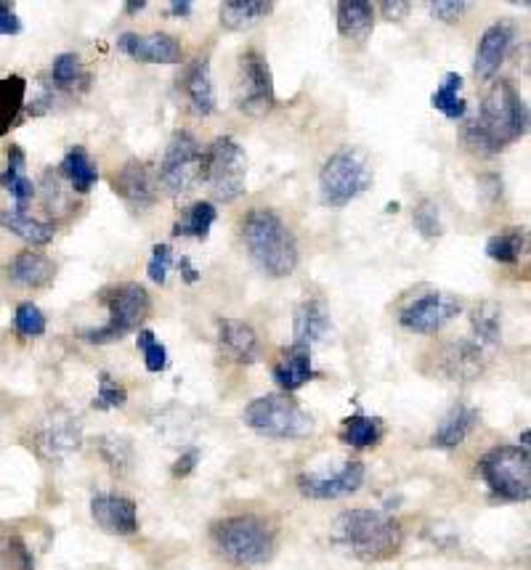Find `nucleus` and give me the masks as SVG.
<instances>
[{
	"mask_svg": "<svg viewBox=\"0 0 531 570\" xmlns=\"http://www.w3.org/2000/svg\"><path fill=\"white\" fill-rule=\"evenodd\" d=\"M529 130V106L513 82L499 80L486 91L476 117L465 119L460 141L476 157H495Z\"/></svg>",
	"mask_w": 531,
	"mask_h": 570,
	"instance_id": "1",
	"label": "nucleus"
},
{
	"mask_svg": "<svg viewBox=\"0 0 531 570\" xmlns=\"http://www.w3.org/2000/svg\"><path fill=\"white\" fill-rule=\"evenodd\" d=\"M330 538L346 555L362 562H383L402 552L404 531L377 510H346L335 517Z\"/></svg>",
	"mask_w": 531,
	"mask_h": 570,
	"instance_id": "2",
	"label": "nucleus"
},
{
	"mask_svg": "<svg viewBox=\"0 0 531 570\" xmlns=\"http://www.w3.org/2000/svg\"><path fill=\"white\" fill-rule=\"evenodd\" d=\"M242 242L248 247L252 263L271 278H284L298 269V244L293 231L274 210H250L242 218Z\"/></svg>",
	"mask_w": 531,
	"mask_h": 570,
	"instance_id": "3",
	"label": "nucleus"
},
{
	"mask_svg": "<svg viewBox=\"0 0 531 570\" xmlns=\"http://www.w3.org/2000/svg\"><path fill=\"white\" fill-rule=\"evenodd\" d=\"M213 547L237 568H258L274 557L276 528L258 515L224 517L211 528Z\"/></svg>",
	"mask_w": 531,
	"mask_h": 570,
	"instance_id": "4",
	"label": "nucleus"
},
{
	"mask_svg": "<svg viewBox=\"0 0 531 570\" xmlns=\"http://www.w3.org/2000/svg\"><path fill=\"white\" fill-rule=\"evenodd\" d=\"M99 300L110 310V319H106L104 327L80 332V338H83L88 345H110V342L128 338L133 329H138L147 321L151 310V297L147 287L138 282L110 284V287L101 289Z\"/></svg>",
	"mask_w": 531,
	"mask_h": 570,
	"instance_id": "5",
	"label": "nucleus"
},
{
	"mask_svg": "<svg viewBox=\"0 0 531 570\" xmlns=\"http://www.w3.org/2000/svg\"><path fill=\"white\" fill-rule=\"evenodd\" d=\"M200 179L218 202H234L248 186V155L231 136H221L202 151Z\"/></svg>",
	"mask_w": 531,
	"mask_h": 570,
	"instance_id": "6",
	"label": "nucleus"
},
{
	"mask_svg": "<svg viewBox=\"0 0 531 570\" xmlns=\"http://www.w3.org/2000/svg\"><path fill=\"white\" fill-rule=\"evenodd\" d=\"M245 424L263 438L301 441L314 433V420L290 396H261L245 407Z\"/></svg>",
	"mask_w": 531,
	"mask_h": 570,
	"instance_id": "7",
	"label": "nucleus"
},
{
	"mask_svg": "<svg viewBox=\"0 0 531 570\" xmlns=\"http://www.w3.org/2000/svg\"><path fill=\"white\" fill-rule=\"evenodd\" d=\"M486 489L502 502H529L531 497V456L521 446H497L478 461Z\"/></svg>",
	"mask_w": 531,
	"mask_h": 570,
	"instance_id": "8",
	"label": "nucleus"
},
{
	"mask_svg": "<svg viewBox=\"0 0 531 570\" xmlns=\"http://www.w3.org/2000/svg\"><path fill=\"white\" fill-rule=\"evenodd\" d=\"M372 186V170L357 149H340L321 164L319 192L325 205L346 207Z\"/></svg>",
	"mask_w": 531,
	"mask_h": 570,
	"instance_id": "9",
	"label": "nucleus"
},
{
	"mask_svg": "<svg viewBox=\"0 0 531 570\" xmlns=\"http://www.w3.org/2000/svg\"><path fill=\"white\" fill-rule=\"evenodd\" d=\"M274 78L266 56L258 48H248L239 56V86H237V104L245 114L269 112L274 106Z\"/></svg>",
	"mask_w": 531,
	"mask_h": 570,
	"instance_id": "10",
	"label": "nucleus"
},
{
	"mask_svg": "<svg viewBox=\"0 0 531 570\" xmlns=\"http://www.w3.org/2000/svg\"><path fill=\"white\" fill-rule=\"evenodd\" d=\"M200 160L202 149L194 133L176 130L160 164V183L166 186V192L173 196L189 192L194 181L200 179Z\"/></svg>",
	"mask_w": 531,
	"mask_h": 570,
	"instance_id": "11",
	"label": "nucleus"
},
{
	"mask_svg": "<svg viewBox=\"0 0 531 570\" xmlns=\"http://www.w3.org/2000/svg\"><path fill=\"white\" fill-rule=\"evenodd\" d=\"M460 310H463V306H460V300L454 295L428 289V293L417 295L413 303H407V306L402 308L398 324L413 334H436L441 332L449 321L457 319Z\"/></svg>",
	"mask_w": 531,
	"mask_h": 570,
	"instance_id": "12",
	"label": "nucleus"
},
{
	"mask_svg": "<svg viewBox=\"0 0 531 570\" xmlns=\"http://www.w3.org/2000/svg\"><path fill=\"white\" fill-rule=\"evenodd\" d=\"M364 465L359 459L343 461L335 472H303L298 475V491L314 502L351 497L364 486Z\"/></svg>",
	"mask_w": 531,
	"mask_h": 570,
	"instance_id": "13",
	"label": "nucleus"
},
{
	"mask_svg": "<svg viewBox=\"0 0 531 570\" xmlns=\"http://www.w3.org/2000/svg\"><path fill=\"white\" fill-rule=\"evenodd\" d=\"M35 452L46 461H61L65 456L75 454L83 443L80 424L67 414H50L41 428L35 430Z\"/></svg>",
	"mask_w": 531,
	"mask_h": 570,
	"instance_id": "14",
	"label": "nucleus"
},
{
	"mask_svg": "<svg viewBox=\"0 0 531 570\" xmlns=\"http://www.w3.org/2000/svg\"><path fill=\"white\" fill-rule=\"evenodd\" d=\"M117 48L144 65H179L183 56L181 43L166 33H151L147 37L123 33L117 37Z\"/></svg>",
	"mask_w": 531,
	"mask_h": 570,
	"instance_id": "15",
	"label": "nucleus"
},
{
	"mask_svg": "<svg viewBox=\"0 0 531 570\" xmlns=\"http://www.w3.org/2000/svg\"><path fill=\"white\" fill-rule=\"evenodd\" d=\"M91 515L101 531L112 536H133L138 531L136 502L117 493H97L91 499Z\"/></svg>",
	"mask_w": 531,
	"mask_h": 570,
	"instance_id": "16",
	"label": "nucleus"
},
{
	"mask_svg": "<svg viewBox=\"0 0 531 570\" xmlns=\"http://www.w3.org/2000/svg\"><path fill=\"white\" fill-rule=\"evenodd\" d=\"M112 189H115L120 200L136 213H147L157 202L155 183L149 179L147 164L138 160H128L115 175H112Z\"/></svg>",
	"mask_w": 531,
	"mask_h": 570,
	"instance_id": "17",
	"label": "nucleus"
},
{
	"mask_svg": "<svg viewBox=\"0 0 531 570\" xmlns=\"http://www.w3.org/2000/svg\"><path fill=\"white\" fill-rule=\"evenodd\" d=\"M513 37H516V30L510 22H497L486 30L482 41H478L476 61H473V69H476L478 80L495 78L499 67H502L505 59H508L510 46H513Z\"/></svg>",
	"mask_w": 531,
	"mask_h": 570,
	"instance_id": "18",
	"label": "nucleus"
},
{
	"mask_svg": "<svg viewBox=\"0 0 531 570\" xmlns=\"http://www.w3.org/2000/svg\"><path fill=\"white\" fill-rule=\"evenodd\" d=\"M218 347L226 358L239 366H250L261 358L258 334L248 321L221 319L218 321Z\"/></svg>",
	"mask_w": 531,
	"mask_h": 570,
	"instance_id": "19",
	"label": "nucleus"
},
{
	"mask_svg": "<svg viewBox=\"0 0 531 570\" xmlns=\"http://www.w3.org/2000/svg\"><path fill=\"white\" fill-rule=\"evenodd\" d=\"M183 96H187L189 106L200 117H211L216 112V88H213L211 75V56H200L187 67L181 78Z\"/></svg>",
	"mask_w": 531,
	"mask_h": 570,
	"instance_id": "20",
	"label": "nucleus"
},
{
	"mask_svg": "<svg viewBox=\"0 0 531 570\" xmlns=\"http://www.w3.org/2000/svg\"><path fill=\"white\" fill-rule=\"evenodd\" d=\"M486 353L489 351L478 345L476 340L452 342V345H447L444 358H441V369H444L447 377L467 383V379H476L484 372Z\"/></svg>",
	"mask_w": 531,
	"mask_h": 570,
	"instance_id": "21",
	"label": "nucleus"
},
{
	"mask_svg": "<svg viewBox=\"0 0 531 570\" xmlns=\"http://www.w3.org/2000/svg\"><path fill=\"white\" fill-rule=\"evenodd\" d=\"M330 327L332 321H330V314H327L325 300H319V297H308V300H303L301 306L295 308L293 345L312 347L314 342L327 338Z\"/></svg>",
	"mask_w": 531,
	"mask_h": 570,
	"instance_id": "22",
	"label": "nucleus"
},
{
	"mask_svg": "<svg viewBox=\"0 0 531 570\" xmlns=\"http://www.w3.org/2000/svg\"><path fill=\"white\" fill-rule=\"evenodd\" d=\"M54 276L56 263L43 255V252L22 250L9 263V278L16 287H46Z\"/></svg>",
	"mask_w": 531,
	"mask_h": 570,
	"instance_id": "23",
	"label": "nucleus"
},
{
	"mask_svg": "<svg viewBox=\"0 0 531 570\" xmlns=\"http://www.w3.org/2000/svg\"><path fill=\"white\" fill-rule=\"evenodd\" d=\"M0 186L14 196L16 213L30 210V202H33L35 196V186L33 181L27 179V157H24V149L16 147V144L9 149V164H5V170L0 173Z\"/></svg>",
	"mask_w": 531,
	"mask_h": 570,
	"instance_id": "24",
	"label": "nucleus"
},
{
	"mask_svg": "<svg viewBox=\"0 0 531 570\" xmlns=\"http://www.w3.org/2000/svg\"><path fill=\"white\" fill-rule=\"evenodd\" d=\"M314 379V366H312V347L303 345H290L284 351V356L280 364L274 366V383L280 385L282 390L293 392L303 388V385Z\"/></svg>",
	"mask_w": 531,
	"mask_h": 570,
	"instance_id": "25",
	"label": "nucleus"
},
{
	"mask_svg": "<svg viewBox=\"0 0 531 570\" xmlns=\"http://www.w3.org/2000/svg\"><path fill=\"white\" fill-rule=\"evenodd\" d=\"M375 27V5L370 0H343L338 3V33L346 41H366Z\"/></svg>",
	"mask_w": 531,
	"mask_h": 570,
	"instance_id": "26",
	"label": "nucleus"
},
{
	"mask_svg": "<svg viewBox=\"0 0 531 570\" xmlns=\"http://www.w3.org/2000/svg\"><path fill=\"white\" fill-rule=\"evenodd\" d=\"M478 422V411L473 407H465V403H457L449 414L441 420L439 430L433 433V446L436 448H457L460 443H463L467 435H471V430L476 428Z\"/></svg>",
	"mask_w": 531,
	"mask_h": 570,
	"instance_id": "27",
	"label": "nucleus"
},
{
	"mask_svg": "<svg viewBox=\"0 0 531 570\" xmlns=\"http://www.w3.org/2000/svg\"><path fill=\"white\" fill-rule=\"evenodd\" d=\"M271 14H274L271 0H226V3H221L218 19L226 30L239 33V30H248L250 24L261 22Z\"/></svg>",
	"mask_w": 531,
	"mask_h": 570,
	"instance_id": "28",
	"label": "nucleus"
},
{
	"mask_svg": "<svg viewBox=\"0 0 531 570\" xmlns=\"http://www.w3.org/2000/svg\"><path fill=\"white\" fill-rule=\"evenodd\" d=\"M0 226L9 228L11 233H16L19 239H24V242L33 247H46L56 237L54 220H37L30 213L0 210Z\"/></svg>",
	"mask_w": 531,
	"mask_h": 570,
	"instance_id": "29",
	"label": "nucleus"
},
{
	"mask_svg": "<svg viewBox=\"0 0 531 570\" xmlns=\"http://www.w3.org/2000/svg\"><path fill=\"white\" fill-rule=\"evenodd\" d=\"M218 220V210L213 202L202 200L194 202L187 213L176 220L173 228H170V237L173 239H183V237H192V239H207L211 237V228Z\"/></svg>",
	"mask_w": 531,
	"mask_h": 570,
	"instance_id": "30",
	"label": "nucleus"
},
{
	"mask_svg": "<svg viewBox=\"0 0 531 570\" xmlns=\"http://www.w3.org/2000/svg\"><path fill=\"white\" fill-rule=\"evenodd\" d=\"M24 99H27V80L22 75L0 78V136L14 128L19 114L24 112Z\"/></svg>",
	"mask_w": 531,
	"mask_h": 570,
	"instance_id": "31",
	"label": "nucleus"
},
{
	"mask_svg": "<svg viewBox=\"0 0 531 570\" xmlns=\"http://www.w3.org/2000/svg\"><path fill=\"white\" fill-rule=\"evenodd\" d=\"M59 173L65 175L69 186H72V192L78 194H88L99 181V170L93 168L91 157H88V151L83 147H72L67 151L65 160H61Z\"/></svg>",
	"mask_w": 531,
	"mask_h": 570,
	"instance_id": "32",
	"label": "nucleus"
},
{
	"mask_svg": "<svg viewBox=\"0 0 531 570\" xmlns=\"http://www.w3.org/2000/svg\"><path fill=\"white\" fill-rule=\"evenodd\" d=\"M50 80H54L56 88H65V91H88V86H91V75H88V69L83 65V59H80L75 50H65V54H59L54 59V65H50Z\"/></svg>",
	"mask_w": 531,
	"mask_h": 570,
	"instance_id": "33",
	"label": "nucleus"
},
{
	"mask_svg": "<svg viewBox=\"0 0 531 570\" xmlns=\"http://www.w3.org/2000/svg\"><path fill=\"white\" fill-rule=\"evenodd\" d=\"M460 91H463V75L449 72L447 78L441 80V86L433 91V96H431L433 110L447 114L449 119H465L467 104H465V99L460 96Z\"/></svg>",
	"mask_w": 531,
	"mask_h": 570,
	"instance_id": "34",
	"label": "nucleus"
},
{
	"mask_svg": "<svg viewBox=\"0 0 531 570\" xmlns=\"http://www.w3.org/2000/svg\"><path fill=\"white\" fill-rule=\"evenodd\" d=\"M381 438H383L381 420L366 414H351L349 420L343 422V430H340V441L349 443L351 448H372L381 443Z\"/></svg>",
	"mask_w": 531,
	"mask_h": 570,
	"instance_id": "35",
	"label": "nucleus"
},
{
	"mask_svg": "<svg viewBox=\"0 0 531 570\" xmlns=\"http://www.w3.org/2000/svg\"><path fill=\"white\" fill-rule=\"evenodd\" d=\"M486 351H495L502 340V316L495 303H484L473 310V338Z\"/></svg>",
	"mask_w": 531,
	"mask_h": 570,
	"instance_id": "36",
	"label": "nucleus"
},
{
	"mask_svg": "<svg viewBox=\"0 0 531 570\" xmlns=\"http://www.w3.org/2000/svg\"><path fill=\"white\" fill-rule=\"evenodd\" d=\"M0 566L9 570H35V557L16 531L0 528Z\"/></svg>",
	"mask_w": 531,
	"mask_h": 570,
	"instance_id": "37",
	"label": "nucleus"
},
{
	"mask_svg": "<svg viewBox=\"0 0 531 570\" xmlns=\"http://www.w3.org/2000/svg\"><path fill=\"white\" fill-rule=\"evenodd\" d=\"M523 250H527V233L523 231L495 233V237L486 242V255H489L495 263H502V265L518 263V258L523 255Z\"/></svg>",
	"mask_w": 531,
	"mask_h": 570,
	"instance_id": "38",
	"label": "nucleus"
},
{
	"mask_svg": "<svg viewBox=\"0 0 531 570\" xmlns=\"http://www.w3.org/2000/svg\"><path fill=\"white\" fill-rule=\"evenodd\" d=\"M99 452H101V459H104L115 472L123 475L131 470L133 448L123 435H104V438L99 441Z\"/></svg>",
	"mask_w": 531,
	"mask_h": 570,
	"instance_id": "39",
	"label": "nucleus"
},
{
	"mask_svg": "<svg viewBox=\"0 0 531 570\" xmlns=\"http://www.w3.org/2000/svg\"><path fill=\"white\" fill-rule=\"evenodd\" d=\"M125 403H128V390H125V385H120L117 379H112L106 372H101L99 390L91 407L97 411H110V409H123Z\"/></svg>",
	"mask_w": 531,
	"mask_h": 570,
	"instance_id": "40",
	"label": "nucleus"
},
{
	"mask_svg": "<svg viewBox=\"0 0 531 570\" xmlns=\"http://www.w3.org/2000/svg\"><path fill=\"white\" fill-rule=\"evenodd\" d=\"M14 327L22 338H41V334H46V316L35 303L24 300L16 306Z\"/></svg>",
	"mask_w": 531,
	"mask_h": 570,
	"instance_id": "41",
	"label": "nucleus"
},
{
	"mask_svg": "<svg viewBox=\"0 0 531 570\" xmlns=\"http://www.w3.org/2000/svg\"><path fill=\"white\" fill-rule=\"evenodd\" d=\"M413 224H415L417 233H420L422 239H439L441 233H444V224H441V213H439V207H436L431 200H422L420 205L415 207Z\"/></svg>",
	"mask_w": 531,
	"mask_h": 570,
	"instance_id": "42",
	"label": "nucleus"
},
{
	"mask_svg": "<svg viewBox=\"0 0 531 570\" xmlns=\"http://www.w3.org/2000/svg\"><path fill=\"white\" fill-rule=\"evenodd\" d=\"M138 351L144 353V364H147L149 372H162L168 366V351L162 342H157L155 334L149 329H142L138 332Z\"/></svg>",
	"mask_w": 531,
	"mask_h": 570,
	"instance_id": "43",
	"label": "nucleus"
},
{
	"mask_svg": "<svg viewBox=\"0 0 531 570\" xmlns=\"http://www.w3.org/2000/svg\"><path fill=\"white\" fill-rule=\"evenodd\" d=\"M170 265H173V250H170V244H155L151 247V258L147 263V276L151 278L155 284H166L168 282V271Z\"/></svg>",
	"mask_w": 531,
	"mask_h": 570,
	"instance_id": "44",
	"label": "nucleus"
},
{
	"mask_svg": "<svg viewBox=\"0 0 531 570\" xmlns=\"http://www.w3.org/2000/svg\"><path fill=\"white\" fill-rule=\"evenodd\" d=\"M465 11H467L465 0H433L431 3V14L447 24L460 22V19L465 16Z\"/></svg>",
	"mask_w": 531,
	"mask_h": 570,
	"instance_id": "45",
	"label": "nucleus"
},
{
	"mask_svg": "<svg viewBox=\"0 0 531 570\" xmlns=\"http://www.w3.org/2000/svg\"><path fill=\"white\" fill-rule=\"evenodd\" d=\"M0 35H22V19L14 14V5L0 0Z\"/></svg>",
	"mask_w": 531,
	"mask_h": 570,
	"instance_id": "46",
	"label": "nucleus"
},
{
	"mask_svg": "<svg viewBox=\"0 0 531 570\" xmlns=\"http://www.w3.org/2000/svg\"><path fill=\"white\" fill-rule=\"evenodd\" d=\"M197 465H200V452L197 448H187V452L176 459V465L170 467V472H173V478H189Z\"/></svg>",
	"mask_w": 531,
	"mask_h": 570,
	"instance_id": "47",
	"label": "nucleus"
},
{
	"mask_svg": "<svg viewBox=\"0 0 531 570\" xmlns=\"http://www.w3.org/2000/svg\"><path fill=\"white\" fill-rule=\"evenodd\" d=\"M377 9L383 11V16L388 19V22H398V19H404L409 14L413 3H409V0H383Z\"/></svg>",
	"mask_w": 531,
	"mask_h": 570,
	"instance_id": "48",
	"label": "nucleus"
},
{
	"mask_svg": "<svg viewBox=\"0 0 531 570\" xmlns=\"http://www.w3.org/2000/svg\"><path fill=\"white\" fill-rule=\"evenodd\" d=\"M176 269H179V274H181V278H183V284H189V287H192V284H197V282H200V271L194 269L192 261H189L187 255H183V258H179V261H176Z\"/></svg>",
	"mask_w": 531,
	"mask_h": 570,
	"instance_id": "49",
	"label": "nucleus"
},
{
	"mask_svg": "<svg viewBox=\"0 0 531 570\" xmlns=\"http://www.w3.org/2000/svg\"><path fill=\"white\" fill-rule=\"evenodd\" d=\"M192 0H173V3H170V14L173 16H189L192 14Z\"/></svg>",
	"mask_w": 531,
	"mask_h": 570,
	"instance_id": "50",
	"label": "nucleus"
},
{
	"mask_svg": "<svg viewBox=\"0 0 531 570\" xmlns=\"http://www.w3.org/2000/svg\"><path fill=\"white\" fill-rule=\"evenodd\" d=\"M144 9H147V0H128V3H125V14H131V16L142 14Z\"/></svg>",
	"mask_w": 531,
	"mask_h": 570,
	"instance_id": "51",
	"label": "nucleus"
}]
</instances>
